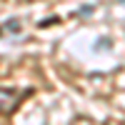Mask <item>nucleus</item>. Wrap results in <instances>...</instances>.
I'll return each mask as SVG.
<instances>
[{
  "instance_id": "423d86ee",
  "label": "nucleus",
  "mask_w": 125,
  "mask_h": 125,
  "mask_svg": "<svg viewBox=\"0 0 125 125\" xmlns=\"http://www.w3.org/2000/svg\"><path fill=\"white\" fill-rule=\"evenodd\" d=\"M118 3H120V5H125V0H118Z\"/></svg>"
},
{
  "instance_id": "39448f33",
  "label": "nucleus",
  "mask_w": 125,
  "mask_h": 125,
  "mask_svg": "<svg viewBox=\"0 0 125 125\" xmlns=\"http://www.w3.org/2000/svg\"><path fill=\"white\" fill-rule=\"evenodd\" d=\"M58 23V18H48V20H43V23H38L40 28H45V25H55Z\"/></svg>"
},
{
  "instance_id": "20e7f679",
  "label": "nucleus",
  "mask_w": 125,
  "mask_h": 125,
  "mask_svg": "<svg viewBox=\"0 0 125 125\" xmlns=\"http://www.w3.org/2000/svg\"><path fill=\"white\" fill-rule=\"evenodd\" d=\"M93 10H95V8H93V5H88V8H80V10H78V13H75V15H90V13H93Z\"/></svg>"
},
{
  "instance_id": "f257e3e1",
  "label": "nucleus",
  "mask_w": 125,
  "mask_h": 125,
  "mask_svg": "<svg viewBox=\"0 0 125 125\" xmlns=\"http://www.w3.org/2000/svg\"><path fill=\"white\" fill-rule=\"evenodd\" d=\"M33 90H15V88H0V115H13L18 105L30 95Z\"/></svg>"
},
{
  "instance_id": "7ed1b4c3",
  "label": "nucleus",
  "mask_w": 125,
  "mask_h": 125,
  "mask_svg": "<svg viewBox=\"0 0 125 125\" xmlns=\"http://www.w3.org/2000/svg\"><path fill=\"white\" fill-rule=\"evenodd\" d=\"M103 48H105V50H110V40H108V38H100V40H98L95 50H103Z\"/></svg>"
},
{
  "instance_id": "f03ea898",
  "label": "nucleus",
  "mask_w": 125,
  "mask_h": 125,
  "mask_svg": "<svg viewBox=\"0 0 125 125\" xmlns=\"http://www.w3.org/2000/svg\"><path fill=\"white\" fill-rule=\"evenodd\" d=\"M20 28H23V25H20V20H18V18H10L8 23L0 28V35H3V33H13V35H15V33H20Z\"/></svg>"
}]
</instances>
